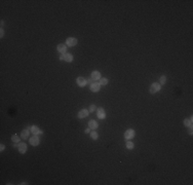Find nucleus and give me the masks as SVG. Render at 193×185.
Instances as JSON below:
<instances>
[{
	"instance_id": "f03ea898",
	"label": "nucleus",
	"mask_w": 193,
	"mask_h": 185,
	"mask_svg": "<svg viewBox=\"0 0 193 185\" xmlns=\"http://www.w3.org/2000/svg\"><path fill=\"white\" fill-rule=\"evenodd\" d=\"M66 43L68 46H75L77 44V39L74 38V37H69V38H67Z\"/></svg>"
},
{
	"instance_id": "a878e982",
	"label": "nucleus",
	"mask_w": 193,
	"mask_h": 185,
	"mask_svg": "<svg viewBox=\"0 0 193 185\" xmlns=\"http://www.w3.org/2000/svg\"><path fill=\"white\" fill-rule=\"evenodd\" d=\"M0 148H1V151H3L5 147H4V145H3V144H1V146H0Z\"/></svg>"
},
{
	"instance_id": "0eeeda50",
	"label": "nucleus",
	"mask_w": 193,
	"mask_h": 185,
	"mask_svg": "<svg viewBox=\"0 0 193 185\" xmlns=\"http://www.w3.org/2000/svg\"><path fill=\"white\" fill-rule=\"evenodd\" d=\"M18 148H19L20 153H23V154H24V153L27 151V145L25 144V143H20V144L18 145Z\"/></svg>"
},
{
	"instance_id": "39448f33",
	"label": "nucleus",
	"mask_w": 193,
	"mask_h": 185,
	"mask_svg": "<svg viewBox=\"0 0 193 185\" xmlns=\"http://www.w3.org/2000/svg\"><path fill=\"white\" fill-rule=\"evenodd\" d=\"M101 89V84H100V82H93L92 84H90V90H92V92H99Z\"/></svg>"
},
{
	"instance_id": "6e6552de",
	"label": "nucleus",
	"mask_w": 193,
	"mask_h": 185,
	"mask_svg": "<svg viewBox=\"0 0 193 185\" xmlns=\"http://www.w3.org/2000/svg\"><path fill=\"white\" fill-rule=\"evenodd\" d=\"M88 112H89L88 110H86V109H82V110L79 111V113H78V117H79V118H84V117H86V116L88 115Z\"/></svg>"
},
{
	"instance_id": "a211bd4d",
	"label": "nucleus",
	"mask_w": 193,
	"mask_h": 185,
	"mask_svg": "<svg viewBox=\"0 0 193 185\" xmlns=\"http://www.w3.org/2000/svg\"><path fill=\"white\" fill-rule=\"evenodd\" d=\"M108 83V79L107 78H101L100 79V84L101 85H107Z\"/></svg>"
},
{
	"instance_id": "393cba45",
	"label": "nucleus",
	"mask_w": 193,
	"mask_h": 185,
	"mask_svg": "<svg viewBox=\"0 0 193 185\" xmlns=\"http://www.w3.org/2000/svg\"><path fill=\"white\" fill-rule=\"evenodd\" d=\"M0 33H1V35H0L1 37H3V36H4V30L2 29V28H1V32H0Z\"/></svg>"
},
{
	"instance_id": "423d86ee",
	"label": "nucleus",
	"mask_w": 193,
	"mask_h": 185,
	"mask_svg": "<svg viewBox=\"0 0 193 185\" xmlns=\"http://www.w3.org/2000/svg\"><path fill=\"white\" fill-rule=\"evenodd\" d=\"M96 113H98V117L99 118H101V119L106 118V112H105V110L103 109V108H99L98 111H96Z\"/></svg>"
},
{
	"instance_id": "9b49d317",
	"label": "nucleus",
	"mask_w": 193,
	"mask_h": 185,
	"mask_svg": "<svg viewBox=\"0 0 193 185\" xmlns=\"http://www.w3.org/2000/svg\"><path fill=\"white\" fill-rule=\"evenodd\" d=\"M56 49H58L59 53H66V50H67V46H66L65 44H59L58 47H56Z\"/></svg>"
},
{
	"instance_id": "dca6fc26",
	"label": "nucleus",
	"mask_w": 193,
	"mask_h": 185,
	"mask_svg": "<svg viewBox=\"0 0 193 185\" xmlns=\"http://www.w3.org/2000/svg\"><path fill=\"white\" fill-rule=\"evenodd\" d=\"M192 120H193L192 117L190 119H185V120H184V124H185V127H192Z\"/></svg>"
},
{
	"instance_id": "4468645a",
	"label": "nucleus",
	"mask_w": 193,
	"mask_h": 185,
	"mask_svg": "<svg viewBox=\"0 0 193 185\" xmlns=\"http://www.w3.org/2000/svg\"><path fill=\"white\" fill-rule=\"evenodd\" d=\"M29 134H30V131L26 129V130H23L22 131V138L24 139V140H26V139L29 138Z\"/></svg>"
},
{
	"instance_id": "cd10ccee",
	"label": "nucleus",
	"mask_w": 193,
	"mask_h": 185,
	"mask_svg": "<svg viewBox=\"0 0 193 185\" xmlns=\"http://www.w3.org/2000/svg\"><path fill=\"white\" fill-rule=\"evenodd\" d=\"M60 60H61V61H63V60H64V56L61 55V57H60Z\"/></svg>"
},
{
	"instance_id": "6ab92c4d",
	"label": "nucleus",
	"mask_w": 193,
	"mask_h": 185,
	"mask_svg": "<svg viewBox=\"0 0 193 185\" xmlns=\"http://www.w3.org/2000/svg\"><path fill=\"white\" fill-rule=\"evenodd\" d=\"M11 140H12V142H15V143H18V142H20V137H18L16 135H13L11 137Z\"/></svg>"
},
{
	"instance_id": "f8f14e48",
	"label": "nucleus",
	"mask_w": 193,
	"mask_h": 185,
	"mask_svg": "<svg viewBox=\"0 0 193 185\" xmlns=\"http://www.w3.org/2000/svg\"><path fill=\"white\" fill-rule=\"evenodd\" d=\"M92 78L93 80H99V79H101V73L99 72V71H93L92 73Z\"/></svg>"
},
{
	"instance_id": "bb28decb",
	"label": "nucleus",
	"mask_w": 193,
	"mask_h": 185,
	"mask_svg": "<svg viewBox=\"0 0 193 185\" xmlns=\"http://www.w3.org/2000/svg\"><path fill=\"white\" fill-rule=\"evenodd\" d=\"M85 133H86V134H89V133H90V130H89V127H88V129H86V130H85Z\"/></svg>"
},
{
	"instance_id": "b1692460",
	"label": "nucleus",
	"mask_w": 193,
	"mask_h": 185,
	"mask_svg": "<svg viewBox=\"0 0 193 185\" xmlns=\"http://www.w3.org/2000/svg\"><path fill=\"white\" fill-rule=\"evenodd\" d=\"M190 129H189V134L190 135H192V133H193V129H192V127H189Z\"/></svg>"
},
{
	"instance_id": "f3484780",
	"label": "nucleus",
	"mask_w": 193,
	"mask_h": 185,
	"mask_svg": "<svg viewBox=\"0 0 193 185\" xmlns=\"http://www.w3.org/2000/svg\"><path fill=\"white\" fill-rule=\"evenodd\" d=\"M90 137H92V139H93V140H96V139L99 138V135L96 134V132H92L90 133Z\"/></svg>"
},
{
	"instance_id": "f257e3e1",
	"label": "nucleus",
	"mask_w": 193,
	"mask_h": 185,
	"mask_svg": "<svg viewBox=\"0 0 193 185\" xmlns=\"http://www.w3.org/2000/svg\"><path fill=\"white\" fill-rule=\"evenodd\" d=\"M161 85L159 83H152V85L150 86V94H155L158 90H160Z\"/></svg>"
},
{
	"instance_id": "4be33fe9",
	"label": "nucleus",
	"mask_w": 193,
	"mask_h": 185,
	"mask_svg": "<svg viewBox=\"0 0 193 185\" xmlns=\"http://www.w3.org/2000/svg\"><path fill=\"white\" fill-rule=\"evenodd\" d=\"M96 107L95 106V105H90V107H89V112H95L96 111Z\"/></svg>"
},
{
	"instance_id": "412c9836",
	"label": "nucleus",
	"mask_w": 193,
	"mask_h": 185,
	"mask_svg": "<svg viewBox=\"0 0 193 185\" xmlns=\"http://www.w3.org/2000/svg\"><path fill=\"white\" fill-rule=\"evenodd\" d=\"M165 81H166V77H165V75H162V76H161V77H160V85L161 84H164V83H165Z\"/></svg>"
},
{
	"instance_id": "7ed1b4c3",
	"label": "nucleus",
	"mask_w": 193,
	"mask_h": 185,
	"mask_svg": "<svg viewBox=\"0 0 193 185\" xmlns=\"http://www.w3.org/2000/svg\"><path fill=\"white\" fill-rule=\"evenodd\" d=\"M135 137V131L134 130H132V129H129V130H127L125 133H124V138L127 139V140H129V139H133Z\"/></svg>"
},
{
	"instance_id": "1a4fd4ad",
	"label": "nucleus",
	"mask_w": 193,
	"mask_h": 185,
	"mask_svg": "<svg viewBox=\"0 0 193 185\" xmlns=\"http://www.w3.org/2000/svg\"><path fill=\"white\" fill-rule=\"evenodd\" d=\"M98 127H99V124H98V122H96V120L92 119V120L88 121V127H89V129L96 130V129H98Z\"/></svg>"
},
{
	"instance_id": "20e7f679",
	"label": "nucleus",
	"mask_w": 193,
	"mask_h": 185,
	"mask_svg": "<svg viewBox=\"0 0 193 185\" xmlns=\"http://www.w3.org/2000/svg\"><path fill=\"white\" fill-rule=\"evenodd\" d=\"M39 143H40V140H39V138L37 137V135H34L33 137L30 138V144L31 145L37 146V145H39Z\"/></svg>"
},
{
	"instance_id": "ddd939ff",
	"label": "nucleus",
	"mask_w": 193,
	"mask_h": 185,
	"mask_svg": "<svg viewBox=\"0 0 193 185\" xmlns=\"http://www.w3.org/2000/svg\"><path fill=\"white\" fill-rule=\"evenodd\" d=\"M31 132H32L34 135H40V134H42V131L39 130V127H37L36 126H33L32 127H31Z\"/></svg>"
},
{
	"instance_id": "aec40b11",
	"label": "nucleus",
	"mask_w": 193,
	"mask_h": 185,
	"mask_svg": "<svg viewBox=\"0 0 193 185\" xmlns=\"http://www.w3.org/2000/svg\"><path fill=\"white\" fill-rule=\"evenodd\" d=\"M126 147L129 148V149H133V148H134V143H133V142L127 141L126 142Z\"/></svg>"
},
{
	"instance_id": "5701e85b",
	"label": "nucleus",
	"mask_w": 193,
	"mask_h": 185,
	"mask_svg": "<svg viewBox=\"0 0 193 185\" xmlns=\"http://www.w3.org/2000/svg\"><path fill=\"white\" fill-rule=\"evenodd\" d=\"M93 79L92 78H89V79H87V80H86V83H88V84H92L93 83Z\"/></svg>"
},
{
	"instance_id": "2eb2a0df",
	"label": "nucleus",
	"mask_w": 193,
	"mask_h": 185,
	"mask_svg": "<svg viewBox=\"0 0 193 185\" xmlns=\"http://www.w3.org/2000/svg\"><path fill=\"white\" fill-rule=\"evenodd\" d=\"M64 60L66 62H69V63H70V62L73 61V56L71 55V53H65V55H64Z\"/></svg>"
},
{
	"instance_id": "9d476101",
	"label": "nucleus",
	"mask_w": 193,
	"mask_h": 185,
	"mask_svg": "<svg viewBox=\"0 0 193 185\" xmlns=\"http://www.w3.org/2000/svg\"><path fill=\"white\" fill-rule=\"evenodd\" d=\"M76 81H77V84L79 85V86H81V87L85 86V84H86V80L83 77H78Z\"/></svg>"
}]
</instances>
